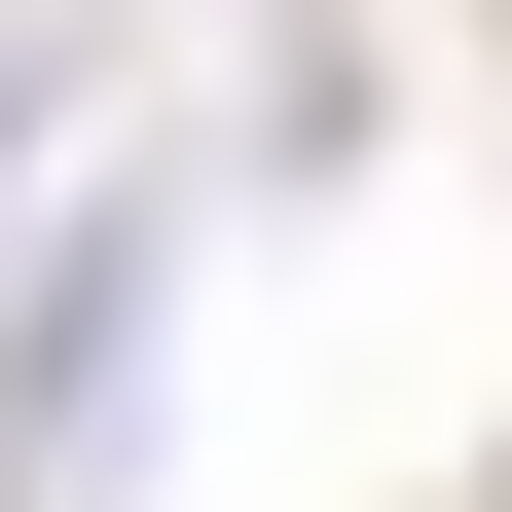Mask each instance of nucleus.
<instances>
[{
    "mask_svg": "<svg viewBox=\"0 0 512 512\" xmlns=\"http://www.w3.org/2000/svg\"><path fill=\"white\" fill-rule=\"evenodd\" d=\"M147 293H183V147L0 293V512H147V476H110V439H147Z\"/></svg>",
    "mask_w": 512,
    "mask_h": 512,
    "instance_id": "f257e3e1",
    "label": "nucleus"
},
{
    "mask_svg": "<svg viewBox=\"0 0 512 512\" xmlns=\"http://www.w3.org/2000/svg\"><path fill=\"white\" fill-rule=\"evenodd\" d=\"M74 74H110V37H74V0H0V183H37V147H74Z\"/></svg>",
    "mask_w": 512,
    "mask_h": 512,
    "instance_id": "f03ea898",
    "label": "nucleus"
}]
</instances>
